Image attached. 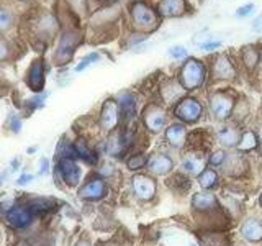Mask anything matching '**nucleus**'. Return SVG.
I'll return each mask as SVG.
<instances>
[{
  "label": "nucleus",
  "mask_w": 262,
  "mask_h": 246,
  "mask_svg": "<svg viewBox=\"0 0 262 246\" xmlns=\"http://www.w3.org/2000/svg\"><path fill=\"white\" fill-rule=\"evenodd\" d=\"M205 72L207 69L200 61L187 59V63L182 66V71H180V84L185 90L199 89L205 80Z\"/></svg>",
  "instance_id": "1"
},
{
  "label": "nucleus",
  "mask_w": 262,
  "mask_h": 246,
  "mask_svg": "<svg viewBox=\"0 0 262 246\" xmlns=\"http://www.w3.org/2000/svg\"><path fill=\"white\" fill-rule=\"evenodd\" d=\"M56 172L59 180L68 187H76L79 186L82 179V169L79 168V164L74 161V158H61L57 159Z\"/></svg>",
  "instance_id": "2"
},
{
  "label": "nucleus",
  "mask_w": 262,
  "mask_h": 246,
  "mask_svg": "<svg viewBox=\"0 0 262 246\" xmlns=\"http://www.w3.org/2000/svg\"><path fill=\"white\" fill-rule=\"evenodd\" d=\"M35 212L28 203H13L12 209L5 213L7 223L15 230H25L31 225Z\"/></svg>",
  "instance_id": "3"
},
{
  "label": "nucleus",
  "mask_w": 262,
  "mask_h": 246,
  "mask_svg": "<svg viewBox=\"0 0 262 246\" xmlns=\"http://www.w3.org/2000/svg\"><path fill=\"white\" fill-rule=\"evenodd\" d=\"M131 16L138 28H141L144 31H151L158 27V13H156L151 7H147L146 4H135L131 8Z\"/></svg>",
  "instance_id": "4"
},
{
  "label": "nucleus",
  "mask_w": 262,
  "mask_h": 246,
  "mask_svg": "<svg viewBox=\"0 0 262 246\" xmlns=\"http://www.w3.org/2000/svg\"><path fill=\"white\" fill-rule=\"evenodd\" d=\"M108 192V187H106V182L102 177H92L89 179L85 184H82L79 189V199L82 200H89V202H95L100 200Z\"/></svg>",
  "instance_id": "5"
},
{
  "label": "nucleus",
  "mask_w": 262,
  "mask_h": 246,
  "mask_svg": "<svg viewBox=\"0 0 262 246\" xmlns=\"http://www.w3.org/2000/svg\"><path fill=\"white\" fill-rule=\"evenodd\" d=\"M80 41H82V38H80V35H77V33H66V35L61 38L59 45H57L54 61L57 64L68 63L72 57V54H74V51H76V48L79 46Z\"/></svg>",
  "instance_id": "6"
},
{
  "label": "nucleus",
  "mask_w": 262,
  "mask_h": 246,
  "mask_svg": "<svg viewBox=\"0 0 262 246\" xmlns=\"http://www.w3.org/2000/svg\"><path fill=\"white\" fill-rule=\"evenodd\" d=\"M176 117L185 123H195L202 117V105L195 98H182L176 107Z\"/></svg>",
  "instance_id": "7"
},
{
  "label": "nucleus",
  "mask_w": 262,
  "mask_h": 246,
  "mask_svg": "<svg viewBox=\"0 0 262 246\" xmlns=\"http://www.w3.org/2000/svg\"><path fill=\"white\" fill-rule=\"evenodd\" d=\"M131 187H133L135 195L143 202L151 200L156 195V189H158L154 179L149 176H144V174H136L133 179H131Z\"/></svg>",
  "instance_id": "8"
},
{
  "label": "nucleus",
  "mask_w": 262,
  "mask_h": 246,
  "mask_svg": "<svg viewBox=\"0 0 262 246\" xmlns=\"http://www.w3.org/2000/svg\"><path fill=\"white\" fill-rule=\"evenodd\" d=\"M233 97L225 92H216L210 98V110L218 120H226L233 110Z\"/></svg>",
  "instance_id": "9"
},
{
  "label": "nucleus",
  "mask_w": 262,
  "mask_h": 246,
  "mask_svg": "<svg viewBox=\"0 0 262 246\" xmlns=\"http://www.w3.org/2000/svg\"><path fill=\"white\" fill-rule=\"evenodd\" d=\"M120 121V109H118V104L117 100H112L108 98L103 107H102V112H100V125L105 131H113L117 128Z\"/></svg>",
  "instance_id": "10"
},
{
  "label": "nucleus",
  "mask_w": 262,
  "mask_h": 246,
  "mask_svg": "<svg viewBox=\"0 0 262 246\" xmlns=\"http://www.w3.org/2000/svg\"><path fill=\"white\" fill-rule=\"evenodd\" d=\"M143 120L147 130L152 131V133H158V131H161L164 125H166V112L158 105H149L144 110Z\"/></svg>",
  "instance_id": "11"
},
{
  "label": "nucleus",
  "mask_w": 262,
  "mask_h": 246,
  "mask_svg": "<svg viewBox=\"0 0 262 246\" xmlns=\"http://www.w3.org/2000/svg\"><path fill=\"white\" fill-rule=\"evenodd\" d=\"M27 84L30 86L33 92H41L45 89V61L36 59L30 66Z\"/></svg>",
  "instance_id": "12"
},
{
  "label": "nucleus",
  "mask_w": 262,
  "mask_h": 246,
  "mask_svg": "<svg viewBox=\"0 0 262 246\" xmlns=\"http://www.w3.org/2000/svg\"><path fill=\"white\" fill-rule=\"evenodd\" d=\"M146 168L149 169L152 174L156 176H166L174 168V162L166 154H152L149 159H147Z\"/></svg>",
  "instance_id": "13"
},
{
  "label": "nucleus",
  "mask_w": 262,
  "mask_h": 246,
  "mask_svg": "<svg viewBox=\"0 0 262 246\" xmlns=\"http://www.w3.org/2000/svg\"><path fill=\"white\" fill-rule=\"evenodd\" d=\"M213 76L218 79H231L234 76L233 63L229 61L228 56L221 54L215 57V61H213Z\"/></svg>",
  "instance_id": "14"
},
{
  "label": "nucleus",
  "mask_w": 262,
  "mask_h": 246,
  "mask_svg": "<svg viewBox=\"0 0 262 246\" xmlns=\"http://www.w3.org/2000/svg\"><path fill=\"white\" fill-rule=\"evenodd\" d=\"M158 10L162 16H180L185 12V0H161Z\"/></svg>",
  "instance_id": "15"
},
{
  "label": "nucleus",
  "mask_w": 262,
  "mask_h": 246,
  "mask_svg": "<svg viewBox=\"0 0 262 246\" xmlns=\"http://www.w3.org/2000/svg\"><path fill=\"white\" fill-rule=\"evenodd\" d=\"M128 136L125 133H113L106 139V153L110 156H121L128 148Z\"/></svg>",
  "instance_id": "16"
},
{
  "label": "nucleus",
  "mask_w": 262,
  "mask_h": 246,
  "mask_svg": "<svg viewBox=\"0 0 262 246\" xmlns=\"http://www.w3.org/2000/svg\"><path fill=\"white\" fill-rule=\"evenodd\" d=\"M192 207L199 212H210V210L218 207V200L213 194L200 192V194H195L192 197Z\"/></svg>",
  "instance_id": "17"
},
{
  "label": "nucleus",
  "mask_w": 262,
  "mask_h": 246,
  "mask_svg": "<svg viewBox=\"0 0 262 246\" xmlns=\"http://www.w3.org/2000/svg\"><path fill=\"white\" fill-rule=\"evenodd\" d=\"M241 235L251 243H257L262 240V223L256 218H249L244 221L241 228Z\"/></svg>",
  "instance_id": "18"
},
{
  "label": "nucleus",
  "mask_w": 262,
  "mask_h": 246,
  "mask_svg": "<svg viewBox=\"0 0 262 246\" xmlns=\"http://www.w3.org/2000/svg\"><path fill=\"white\" fill-rule=\"evenodd\" d=\"M166 139L174 148H182L187 139V130L180 123H174L166 130Z\"/></svg>",
  "instance_id": "19"
},
{
  "label": "nucleus",
  "mask_w": 262,
  "mask_h": 246,
  "mask_svg": "<svg viewBox=\"0 0 262 246\" xmlns=\"http://www.w3.org/2000/svg\"><path fill=\"white\" fill-rule=\"evenodd\" d=\"M74 153H76L79 159H82L85 164H89V166H95L97 164V153L92 148H89V145L84 139H77V141L74 143Z\"/></svg>",
  "instance_id": "20"
},
{
  "label": "nucleus",
  "mask_w": 262,
  "mask_h": 246,
  "mask_svg": "<svg viewBox=\"0 0 262 246\" xmlns=\"http://www.w3.org/2000/svg\"><path fill=\"white\" fill-rule=\"evenodd\" d=\"M118 109H120V117L123 118V121H129L131 118L135 117V110H136V102H135V97L131 94H121L120 95V104H118Z\"/></svg>",
  "instance_id": "21"
},
{
  "label": "nucleus",
  "mask_w": 262,
  "mask_h": 246,
  "mask_svg": "<svg viewBox=\"0 0 262 246\" xmlns=\"http://www.w3.org/2000/svg\"><path fill=\"white\" fill-rule=\"evenodd\" d=\"M239 138L241 136H239V133H237L236 128L221 127L218 130V139H220V143L225 145V146H229V148L237 146V143H239Z\"/></svg>",
  "instance_id": "22"
},
{
  "label": "nucleus",
  "mask_w": 262,
  "mask_h": 246,
  "mask_svg": "<svg viewBox=\"0 0 262 246\" xmlns=\"http://www.w3.org/2000/svg\"><path fill=\"white\" fill-rule=\"evenodd\" d=\"M184 169L188 172V174H192V176H200V172L205 169L203 168V159L199 158V156H195V154H190V156H187V158L184 159Z\"/></svg>",
  "instance_id": "23"
},
{
  "label": "nucleus",
  "mask_w": 262,
  "mask_h": 246,
  "mask_svg": "<svg viewBox=\"0 0 262 246\" xmlns=\"http://www.w3.org/2000/svg\"><path fill=\"white\" fill-rule=\"evenodd\" d=\"M216 180H218V176L216 172L213 169H203L199 176V182L203 189H211L216 186Z\"/></svg>",
  "instance_id": "24"
},
{
  "label": "nucleus",
  "mask_w": 262,
  "mask_h": 246,
  "mask_svg": "<svg viewBox=\"0 0 262 246\" xmlns=\"http://www.w3.org/2000/svg\"><path fill=\"white\" fill-rule=\"evenodd\" d=\"M257 146V136L252 133V131H246V133L239 138V143H237V148L241 151H251Z\"/></svg>",
  "instance_id": "25"
},
{
  "label": "nucleus",
  "mask_w": 262,
  "mask_h": 246,
  "mask_svg": "<svg viewBox=\"0 0 262 246\" xmlns=\"http://www.w3.org/2000/svg\"><path fill=\"white\" fill-rule=\"evenodd\" d=\"M243 59L246 63V66H248L249 69H254L259 63V51L257 49H254L252 46H248L243 49Z\"/></svg>",
  "instance_id": "26"
},
{
  "label": "nucleus",
  "mask_w": 262,
  "mask_h": 246,
  "mask_svg": "<svg viewBox=\"0 0 262 246\" xmlns=\"http://www.w3.org/2000/svg\"><path fill=\"white\" fill-rule=\"evenodd\" d=\"M147 156L144 154H133V156H129L128 161H126V166L129 171H138V169H143L146 168V164H147Z\"/></svg>",
  "instance_id": "27"
},
{
  "label": "nucleus",
  "mask_w": 262,
  "mask_h": 246,
  "mask_svg": "<svg viewBox=\"0 0 262 246\" xmlns=\"http://www.w3.org/2000/svg\"><path fill=\"white\" fill-rule=\"evenodd\" d=\"M12 22H13V16L12 13L5 10V8H0V31L8 30L12 27Z\"/></svg>",
  "instance_id": "28"
},
{
  "label": "nucleus",
  "mask_w": 262,
  "mask_h": 246,
  "mask_svg": "<svg viewBox=\"0 0 262 246\" xmlns=\"http://www.w3.org/2000/svg\"><path fill=\"white\" fill-rule=\"evenodd\" d=\"M95 61H98V54H97V53L89 54V56H85L84 59H82V61L76 66V71H77V72L84 71V69H87V68H89L90 64H94Z\"/></svg>",
  "instance_id": "29"
},
{
  "label": "nucleus",
  "mask_w": 262,
  "mask_h": 246,
  "mask_svg": "<svg viewBox=\"0 0 262 246\" xmlns=\"http://www.w3.org/2000/svg\"><path fill=\"white\" fill-rule=\"evenodd\" d=\"M225 159H226V153L223 150H218L210 156V164H213V166H221V164L225 162Z\"/></svg>",
  "instance_id": "30"
},
{
  "label": "nucleus",
  "mask_w": 262,
  "mask_h": 246,
  "mask_svg": "<svg viewBox=\"0 0 262 246\" xmlns=\"http://www.w3.org/2000/svg\"><path fill=\"white\" fill-rule=\"evenodd\" d=\"M8 128H10L13 133H20L21 130V120L16 118V115L10 113V117H8Z\"/></svg>",
  "instance_id": "31"
},
{
  "label": "nucleus",
  "mask_w": 262,
  "mask_h": 246,
  "mask_svg": "<svg viewBox=\"0 0 262 246\" xmlns=\"http://www.w3.org/2000/svg\"><path fill=\"white\" fill-rule=\"evenodd\" d=\"M169 54L174 57V59H182V57L187 56V49L184 46H174L169 49Z\"/></svg>",
  "instance_id": "32"
},
{
  "label": "nucleus",
  "mask_w": 262,
  "mask_h": 246,
  "mask_svg": "<svg viewBox=\"0 0 262 246\" xmlns=\"http://www.w3.org/2000/svg\"><path fill=\"white\" fill-rule=\"evenodd\" d=\"M45 98H46V95H38L35 98H31V100H28V110H35L38 107H43Z\"/></svg>",
  "instance_id": "33"
},
{
  "label": "nucleus",
  "mask_w": 262,
  "mask_h": 246,
  "mask_svg": "<svg viewBox=\"0 0 262 246\" xmlns=\"http://www.w3.org/2000/svg\"><path fill=\"white\" fill-rule=\"evenodd\" d=\"M254 8H256V5H254V4H246V5H243V7L237 8L236 15H237V16H248V15H251V13L254 12Z\"/></svg>",
  "instance_id": "34"
},
{
  "label": "nucleus",
  "mask_w": 262,
  "mask_h": 246,
  "mask_svg": "<svg viewBox=\"0 0 262 246\" xmlns=\"http://www.w3.org/2000/svg\"><path fill=\"white\" fill-rule=\"evenodd\" d=\"M38 172H39V174H48V172H49V159L46 158V156L39 158V161H38Z\"/></svg>",
  "instance_id": "35"
},
{
  "label": "nucleus",
  "mask_w": 262,
  "mask_h": 246,
  "mask_svg": "<svg viewBox=\"0 0 262 246\" xmlns=\"http://www.w3.org/2000/svg\"><path fill=\"white\" fill-rule=\"evenodd\" d=\"M33 179H35V176L30 174V172H25V174H21L18 179L15 180V184L16 186H27V184L33 182Z\"/></svg>",
  "instance_id": "36"
},
{
  "label": "nucleus",
  "mask_w": 262,
  "mask_h": 246,
  "mask_svg": "<svg viewBox=\"0 0 262 246\" xmlns=\"http://www.w3.org/2000/svg\"><path fill=\"white\" fill-rule=\"evenodd\" d=\"M8 53H10V49H8L7 43H4L2 39H0V61H4L8 57Z\"/></svg>",
  "instance_id": "37"
},
{
  "label": "nucleus",
  "mask_w": 262,
  "mask_h": 246,
  "mask_svg": "<svg viewBox=\"0 0 262 246\" xmlns=\"http://www.w3.org/2000/svg\"><path fill=\"white\" fill-rule=\"evenodd\" d=\"M220 46H221L220 41H213V43H203L202 45V49H203V51H211V49H216Z\"/></svg>",
  "instance_id": "38"
},
{
  "label": "nucleus",
  "mask_w": 262,
  "mask_h": 246,
  "mask_svg": "<svg viewBox=\"0 0 262 246\" xmlns=\"http://www.w3.org/2000/svg\"><path fill=\"white\" fill-rule=\"evenodd\" d=\"M252 28H254V30H257V31H262V15L259 16V18H257L256 22H254Z\"/></svg>",
  "instance_id": "39"
},
{
  "label": "nucleus",
  "mask_w": 262,
  "mask_h": 246,
  "mask_svg": "<svg viewBox=\"0 0 262 246\" xmlns=\"http://www.w3.org/2000/svg\"><path fill=\"white\" fill-rule=\"evenodd\" d=\"M74 246H92V243H90L89 240H79Z\"/></svg>",
  "instance_id": "40"
},
{
  "label": "nucleus",
  "mask_w": 262,
  "mask_h": 246,
  "mask_svg": "<svg viewBox=\"0 0 262 246\" xmlns=\"http://www.w3.org/2000/svg\"><path fill=\"white\" fill-rule=\"evenodd\" d=\"M15 246H31V244H28V243H25V241H20V243H16Z\"/></svg>",
  "instance_id": "41"
},
{
  "label": "nucleus",
  "mask_w": 262,
  "mask_h": 246,
  "mask_svg": "<svg viewBox=\"0 0 262 246\" xmlns=\"http://www.w3.org/2000/svg\"><path fill=\"white\" fill-rule=\"evenodd\" d=\"M259 203H260V207H262V194H260V197H259Z\"/></svg>",
  "instance_id": "42"
},
{
  "label": "nucleus",
  "mask_w": 262,
  "mask_h": 246,
  "mask_svg": "<svg viewBox=\"0 0 262 246\" xmlns=\"http://www.w3.org/2000/svg\"><path fill=\"white\" fill-rule=\"evenodd\" d=\"M259 135H260V146H262V128H260V133Z\"/></svg>",
  "instance_id": "43"
},
{
  "label": "nucleus",
  "mask_w": 262,
  "mask_h": 246,
  "mask_svg": "<svg viewBox=\"0 0 262 246\" xmlns=\"http://www.w3.org/2000/svg\"><path fill=\"white\" fill-rule=\"evenodd\" d=\"M260 68H262V56H260Z\"/></svg>",
  "instance_id": "44"
},
{
  "label": "nucleus",
  "mask_w": 262,
  "mask_h": 246,
  "mask_svg": "<svg viewBox=\"0 0 262 246\" xmlns=\"http://www.w3.org/2000/svg\"><path fill=\"white\" fill-rule=\"evenodd\" d=\"M190 246H196V244H190Z\"/></svg>",
  "instance_id": "45"
},
{
  "label": "nucleus",
  "mask_w": 262,
  "mask_h": 246,
  "mask_svg": "<svg viewBox=\"0 0 262 246\" xmlns=\"http://www.w3.org/2000/svg\"><path fill=\"white\" fill-rule=\"evenodd\" d=\"M239 246H243V244H239Z\"/></svg>",
  "instance_id": "46"
}]
</instances>
